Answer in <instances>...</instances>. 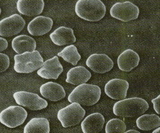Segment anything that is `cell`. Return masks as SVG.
I'll return each instance as SVG.
<instances>
[{
  "label": "cell",
  "instance_id": "8",
  "mask_svg": "<svg viewBox=\"0 0 160 133\" xmlns=\"http://www.w3.org/2000/svg\"><path fill=\"white\" fill-rule=\"evenodd\" d=\"M140 10L136 5L130 2H117L110 10L111 16L122 21L127 22L137 19Z\"/></svg>",
  "mask_w": 160,
  "mask_h": 133
},
{
  "label": "cell",
  "instance_id": "25",
  "mask_svg": "<svg viewBox=\"0 0 160 133\" xmlns=\"http://www.w3.org/2000/svg\"><path fill=\"white\" fill-rule=\"evenodd\" d=\"M0 61H1V73L6 71L10 66V61L9 57L5 53H0Z\"/></svg>",
  "mask_w": 160,
  "mask_h": 133
},
{
  "label": "cell",
  "instance_id": "18",
  "mask_svg": "<svg viewBox=\"0 0 160 133\" xmlns=\"http://www.w3.org/2000/svg\"><path fill=\"white\" fill-rule=\"evenodd\" d=\"M140 60L138 53L132 49H128L118 56V65L121 71L130 72L138 66Z\"/></svg>",
  "mask_w": 160,
  "mask_h": 133
},
{
  "label": "cell",
  "instance_id": "29",
  "mask_svg": "<svg viewBox=\"0 0 160 133\" xmlns=\"http://www.w3.org/2000/svg\"><path fill=\"white\" fill-rule=\"evenodd\" d=\"M160 128H158L156 129L155 130H154V131H153V132H152V133H160Z\"/></svg>",
  "mask_w": 160,
  "mask_h": 133
},
{
  "label": "cell",
  "instance_id": "15",
  "mask_svg": "<svg viewBox=\"0 0 160 133\" xmlns=\"http://www.w3.org/2000/svg\"><path fill=\"white\" fill-rule=\"evenodd\" d=\"M40 92L44 98L54 102L62 100L66 95L62 86L53 82H47L41 85L40 87Z\"/></svg>",
  "mask_w": 160,
  "mask_h": 133
},
{
  "label": "cell",
  "instance_id": "9",
  "mask_svg": "<svg viewBox=\"0 0 160 133\" xmlns=\"http://www.w3.org/2000/svg\"><path fill=\"white\" fill-rule=\"evenodd\" d=\"M25 25V21L21 15L13 14L0 21V36L8 37L18 34Z\"/></svg>",
  "mask_w": 160,
  "mask_h": 133
},
{
  "label": "cell",
  "instance_id": "4",
  "mask_svg": "<svg viewBox=\"0 0 160 133\" xmlns=\"http://www.w3.org/2000/svg\"><path fill=\"white\" fill-rule=\"evenodd\" d=\"M14 69L20 74H29L41 67L44 60L39 51L26 52L14 56Z\"/></svg>",
  "mask_w": 160,
  "mask_h": 133
},
{
  "label": "cell",
  "instance_id": "10",
  "mask_svg": "<svg viewBox=\"0 0 160 133\" xmlns=\"http://www.w3.org/2000/svg\"><path fill=\"white\" fill-rule=\"evenodd\" d=\"M86 64L93 71L99 74L109 72L113 67L112 60L105 54L91 55L87 59Z\"/></svg>",
  "mask_w": 160,
  "mask_h": 133
},
{
  "label": "cell",
  "instance_id": "22",
  "mask_svg": "<svg viewBox=\"0 0 160 133\" xmlns=\"http://www.w3.org/2000/svg\"><path fill=\"white\" fill-rule=\"evenodd\" d=\"M136 122L139 129L149 131L160 126V118L156 114H144L138 117Z\"/></svg>",
  "mask_w": 160,
  "mask_h": 133
},
{
  "label": "cell",
  "instance_id": "7",
  "mask_svg": "<svg viewBox=\"0 0 160 133\" xmlns=\"http://www.w3.org/2000/svg\"><path fill=\"white\" fill-rule=\"evenodd\" d=\"M15 102L18 106L33 111L41 110L48 106L47 101L38 94L26 91H18L13 95Z\"/></svg>",
  "mask_w": 160,
  "mask_h": 133
},
{
  "label": "cell",
  "instance_id": "28",
  "mask_svg": "<svg viewBox=\"0 0 160 133\" xmlns=\"http://www.w3.org/2000/svg\"><path fill=\"white\" fill-rule=\"evenodd\" d=\"M124 133H140V132L138 131H136V130H129V131H125Z\"/></svg>",
  "mask_w": 160,
  "mask_h": 133
},
{
  "label": "cell",
  "instance_id": "6",
  "mask_svg": "<svg viewBox=\"0 0 160 133\" xmlns=\"http://www.w3.org/2000/svg\"><path fill=\"white\" fill-rule=\"evenodd\" d=\"M28 113L21 106H12L0 113V122L10 128H15L23 124L27 118Z\"/></svg>",
  "mask_w": 160,
  "mask_h": 133
},
{
  "label": "cell",
  "instance_id": "20",
  "mask_svg": "<svg viewBox=\"0 0 160 133\" xmlns=\"http://www.w3.org/2000/svg\"><path fill=\"white\" fill-rule=\"evenodd\" d=\"M91 73L82 66L72 68L68 71L66 82L74 85L85 83L91 78Z\"/></svg>",
  "mask_w": 160,
  "mask_h": 133
},
{
  "label": "cell",
  "instance_id": "12",
  "mask_svg": "<svg viewBox=\"0 0 160 133\" xmlns=\"http://www.w3.org/2000/svg\"><path fill=\"white\" fill-rule=\"evenodd\" d=\"M129 84L124 79H114L109 80L105 86V92L109 97L121 100L126 97Z\"/></svg>",
  "mask_w": 160,
  "mask_h": 133
},
{
  "label": "cell",
  "instance_id": "21",
  "mask_svg": "<svg viewBox=\"0 0 160 133\" xmlns=\"http://www.w3.org/2000/svg\"><path fill=\"white\" fill-rule=\"evenodd\" d=\"M50 125L47 118L34 117L31 119L24 126V133H49Z\"/></svg>",
  "mask_w": 160,
  "mask_h": 133
},
{
  "label": "cell",
  "instance_id": "16",
  "mask_svg": "<svg viewBox=\"0 0 160 133\" xmlns=\"http://www.w3.org/2000/svg\"><path fill=\"white\" fill-rule=\"evenodd\" d=\"M52 42L58 46H64L76 42L74 31L71 28L60 27L49 35Z\"/></svg>",
  "mask_w": 160,
  "mask_h": 133
},
{
  "label": "cell",
  "instance_id": "17",
  "mask_svg": "<svg viewBox=\"0 0 160 133\" xmlns=\"http://www.w3.org/2000/svg\"><path fill=\"white\" fill-rule=\"evenodd\" d=\"M105 123V118L101 113H92L86 117L81 122L83 133H96L101 131Z\"/></svg>",
  "mask_w": 160,
  "mask_h": 133
},
{
  "label": "cell",
  "instance_id": "24",
  "mask_svg": "<svg viewBox=\"0 0 160 133\" xmlns=\"http://www.w3.org/2000/svg\"><path fill=\"white\" fill-rule=\"evenodd\" d=\"M126 129V125L123 121L118 118H113L106 123L105 131L106 133H124Z\"/></svg>",
  "mask_w": 160,
  "mask_h": 133
},
{
  "label": "cell",
  "instance_id": "1",
  "mask_svg": "<svg viewBox=\"0 0 160 133\" xmlns=\"http://www.w3.org/2000/svg\"><path fill=\"white\" fill-rule=\"evenodd\" d=\"M76 15L83 20L98 22L106 13V7L101 0H78L75 6Z\"/></svg>",
  "mask_w": 160,
  "mask_h": 133
},
{
  "label": "cell",
  "instance_id": "23",
  "mask_svg": "<svg viewBox=\"0 0 160 133\" xmlns=\"http://www.w3.org/2000/svg\"><path fill=\"white\" fill-rule=\"evenodd\" d=\"M58 56L62 57L65 61L70 63L73 66H76L81 58L77 48L73 44L66 46L60 52L58 53Z\"/></svg>",
  "mask_w": 160,
  "mask_h": 133
},
{
  "label": "cell",
  "instance_id": "27",
  "mask_svg": "<svg viewBox=\"0 0 160 133\" xmlns=\"http://www.w3.org/2000/svg\"><path fill=\"white\" fill-rule=\"evenodd\" d=\"M0 51L1 52L6 50L8 48V41L5 38L0 37Z\"/></svg>",
  "mask_w": 160,
  "mask_h": 133
},
{
  "label": "cell",
  "instance_id": "3",
  "mask_svg": "<svg viewBox=\"0 0 160 133\" xmlns=\"http://www.w3.org/2000/svg\"><path fill=\"white\" fill-rule=\"evenodd\" d=\"M149 108V105L144 99L133 97L117 102L113 107V113L117 116L133 117L143 114Z\"/></svg>",
  "mask_w": 160,
  "mask_h": 133
},
{
  "label": "cell",
  "instance_id": "19",
  "mask_svg": "<svg viewBox=\"0 0 160 133\" xmlns=\"http://www.w3.org/2000/svg\"><path fill=\"white\" fill-rule=\"evenodd\" d=\"M12 49L17 54L26 52L35 51L37 42L35 39L26 35H21L13 38L11 42Z\"/></svg>",
  "mask_w": 160,
  "mask_h": 133
},
{
  "label": "cell",
  "instance_id": "11",
  "mask_svg": "<svg viewBox=\"0 0 160 133\" xmlns=\"http://www.w3.org/2000/svg\"><path fill=\"white\" fill-rule=\"evenodd\" d=\"M63 71V68L58 57L54 56L44 62L37 74L43 79H57Z\"/></svg>",
  "mask_w": 160,
  "mask_h": 133
},
{
  "label": "cell",
  "instance_id": "26",
  "mask_svg": "<svg viewBox=\"0 0 160 133\" xmlns=\"http://www.w3.org/2000/svg\"><path fill=\"white\" fill-rule=\"evenodd\" d=\"M160 95H159L156 98L152 100V102L153 104V108L155 112L158 114H160Z\"/></svg>",
  "mask_w": 160,
  "mask_h": 133
},
{
  "label": "cell",
  "instance_id": "14",
  "mask_svg": "<svg viewBox=\"0 0 160 133\" xmlns=\"http://www.w3.org/2000/svg\"><path fill=\"white\" fill-rule=\"evenodd\" d=\"M44 7L43 0H18L16 8L19 14L32 17L40 15Z\"/></svg>",
  "mask_w": 160,
  "mask_h": 133
},
{
  "label": "cell",
  "instance_id": "13",
  "mask_svg": "<svg viewBox=\"0 0 160 133\" xmlns=\"http://www.w3.org/2000/svg\"><path fill=\"white\" fill-rule=\"evenodd\" d=\"M53 24V20L50 17L38 16L34 17L29 22L27 30L32 36H42L51 31Z\"/></svg>",
  "mask_w": 160,
  "mask_h": 133
},
{
  "label": "cell",
  "instance_id": "2",
  "mask_svg": "<svg viewBox=\"0 0 160 133\" xmlns=\"http://www.w3.org/2000/svg\"><path fill=\"white\" fill-rule=\"evenodd\" d=\"M101 94V88L98 86L83 83L73 89L68 96V101L82 106H93L99 101Z\"/></svg>",
  "mask_w": 160,
  "mask_h": 133
},
{
  "label": "cell",
  "instance_id": "5",
  "mask_svg": "<svg viewBox=\"0 0 160 133\" xmlns=\"http://www.w3.org/2000/svg\"><path fill=\"white\" fill-rule=\"evenodd\" d=\"M85 114V110L80 104L74 102L59 110L57 117L63 127L68 128L80 123Z\"/></svg>",
  "mask_w": 160,
  "mask_h": 133
}]
</instances>
